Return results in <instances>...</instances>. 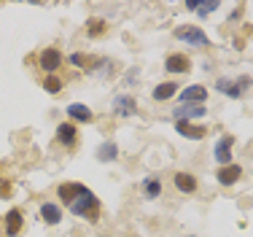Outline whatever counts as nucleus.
<instances>
[{
    "instance_id": "nucleus-1",
    "label": "nucleus",
    "mask_w": 253,
    "mask_h": 237,
    "mask_svg": "<svg viewBox=\"0 0 253 237\" xmlns=\"http://www.w3.org/2000/svg\"><path fill=\"white\" fill-rule=\"evenodd\" d=\"M70 213H76V216L86 218V221L97 224V221H100V199L86 189V191L81 194V197L76 199L73 205H70Z\"/></svg>"
},
{
    "instance_id": "nucleus-14",
    "label": "nucleus",
    "mask_w": 253,
    "mask_h": 237,
    "mask_svg": "<svg viewBox=\"0 0 253 237\" xmlns=\"http://www.w3.org/2000/svg\"><path fill=\"white\" fill-rule=\"evenodd\" d=\"M165 70L167 73H189L191 70V62H189V57H186V54H167Z\"/></svg>"
},
{
    "instance_id": "nucleus-8",
    "label": "nucleus",
    "mask_w": 253,
    "mask_h": 237,
    "mask_svg": "<svg viewBox=\"0 0 253 237\" xmlns=\"http://www.w3.org/2000/svg\"><path fill=\"white\" fill-rule=\"evenodd\" d=\"M205 113H208L205 105H191V102H186V105H178L175 111H172V119L175 121H189V119H202Z\"/></svg>"
},
{
    "instance_id": "nucleus-19",
    "label": "nucleus",
    "mask_w": 253,
    "mask_h": 237,
    "mask_svg": "<svg viewBox=\"0 0 253 237\" xmlns=\"http://www.w3.org/2000/svg\"><path fill=\"white\" fill-rule=\"evenodd\" d=\"M175 189L183 194H194L197 191V178L189 173H175Z\"/></svg>"
},
{
    "instance_id": "nucleus-7",
    "label": "nucleus",
    "mask_w": 253,
    "mask_h": 237,
    "mask_svg": "<svg viewBox=\"0 0 253 237\" xmlns=\"http://www.w3.org/2000/svg\"><path fill=\"white\" fill-rule=\"evenodd\" d=\"M232 145H234V138L232 135H224L218 143H215V162H218L221 167H226V165H232Z\"/></svg>"
},
{
    "instance_id": "nucleus-21",
    "label": "nucleus",
    "mask_w": 253,
    "mask_h": 237,
    "mask_svg": "<svg viewBox=\"0 0 253 237\" xmlns=\"http://www.w3.org/2000/svg\"><path fill=\"white\" fill-rule=\"evenodd\" d=\"M119 156V145L116 143H102L97 148V159L100 162H113Z\"/></svg>"
},
{
    "instance_id": "nucleus-23",
    "label": "nucleus",
    "mask_w": 253,
    "mask_h": 237,
    "mask_svg": "<svg viewBox=\"0 0 253 237\" xmlns=\"http://www.w3.org/2000/svg\"><path fill=\"white\" fill-rule=\"evenodd\" d=\"M62 87H65L62 78H57V76H46L43 78V89L49 95H59V92H62Z\"/></svg>"
},
{
    "instance_id": "nucleus-13",
    "label": "nucleus",
    "mask_w": 253,
    "mask_h": 237,
    "mask_svg": "<svg viewBox=\"0 0 253 237\" xmlns=\"http://www.w3.org/2000/svg\"><path fill=\"white\" fill-rule=\"evenodd\" d=\"M215 178H218L221 186H234L240 178H243V167L240 165H226V167H221L218 173H215Z\"/></svg>"
},
{
    "instance_id": "nucleus-6",
    "label": "nucleus",
    "mask_w": 253,
    "mask_h": 237,
    "mask_svg": "<svg viewBox=\"0 0 253 237\" xmlns=\"http://www.w3.org/2000/svg\"><path fill=\"white\" fill-rule=\"evenodd\" d=\"M135 111H137V102L132 95H119L116 100H113V113H116V116L129 119V116H135Z\"/></svg>"
},
{
    "instance_id": "nucleus-25",
    "label": "nucleus",
    "mask_w": 253,
    "mask_h": 237,
    "mask_svg": "<svg viewBox=\"0 0 253 237\" xmlns=\"http://www.w3.org/2000/svg\"><path fill=\"white\" fill-rule=\"evenodd\" d=\"M0 197H11V184L8 181H0Z\"/></svg>"
},
{
    "instance_id": "nucleus-20",
    "label": "nucleus",
    "mask_w": 253,
    "mask_h": 237,
    "mask_svg": "<svg viewBox=\"0 0 253 237\" xmlns=\"http://www.w3.org/2000/svg\"><path fill=\"white\" fill-rule=\"evenodd\" d=\"M175 95H178V84H172V81H165L154 89V100H159V102L170 100V97H175Z\"/></svg>"
},
{
    "instance_id": "nucleus-24",
    "label": "nucleus",
    "mask_w": 253,
    "mask_h": 237,
    "mask_svg": "<svg viewBox=\"0 0 253 237\" xmlns=\"http://www.w3.org/2000/svg\"><path fill=\"white\" fill-rule=\"evenodd\" d=\"M105 30H108V24L102 22V19H92V22L86 24V33L92 35V38H94V35H102Z\"/></svg>"
},
{
    "instance_id": "nucleus-3",
    "label": "nucleus",
    "mask_w": 253,
    "mask_h": 237,
    "mask_svg": "<svg viewBox=\"0 0 253 237\" xmlns=\"http://www.w3.org/2000/svg\"><path fill=\"white\" fill-rule=\"evenodd\" d=\"M65 62V57H62V51L59 48H54V46H49V48H43V51L38 54V65H41V70L46 73V76H51L54 70L59 68V65Z\"/></svg>"
},
{
    "instance_id": "nucleus-12",
    "label": "nucleus",
    "mask_w": 253,
    "mask_h": 237,
    "mask_svg": "<svg viewBox=\"0 0 253 237\" xmlns=\"http://www.w3.org/2000/svg\"><path fill=\"white\" fill-rule=\"evenodd\" d=\"M76 141H78V130H76L73 121H65V124L57 127V143H62V145H68V148H73Z\"/></svg>"
},
{
    "instance_id": "nucleus-10",
    "label": "nucleus",
    "mask_w": 253,
    "mask_h": 237,
    "mask_svg": "<svg viewBox=\"0 0 253 237\" xmlns=\"http://www.w3.org/2000/svg\"><path fill=\"white\" fill-rule=\"evenodd\" d=\"M105 59H97V57H89V54H81V51H73L70 54V65L78 70H97Z\"/></svg>"
},
{
    "instance_id": "nucleus-22",
    "label": "nucleus",
    "mask_w": 253,
    "mask_h": 237,
    "mask_svg": "<svg viewBox=\"0 0 253 237\" xmlns=\"http://www.w3.org/2000/svg\"><path fill=\"white\" fill-rule=\"evenodd\" d=\"M143 194H146L148 199L159 197V194H162V181L159 178H148L146 184H143Z\"/></svg>"
},
{
    "instance_id": "nucleus-5",
    "label": "nucleus",
    "mask_w": 253,
    "mask_h": 237,
    "mask_svg": "<svg viewBox=\"0 0 253 237\" xmlns=\"http://www.w3.org/2000/svg\"><path fill=\"white\" fill-rule=\"evenodd\" d=\"M245 84H248V78H240V81H232V78H218L215 89H218L221 95H226V97H232V100H237V97H243Z\"/></svg>"
},
{
    "instance_id": "nucleus-2",
    "label": "nucleus",
    "mask_w": 253,
    "mask_h": 237,
    "mask_svg": "<svg viewBox=\"0 0 253 237\" xmlns=\"http://www.w3.org/2000/svg\"><path fill=\"white\" fill-rule=\"evenodd\" d=\"M175 35L178 41H183V44H189V46H210V41H208V35L202 33L200 27H194V24H180V27H175Z\"/></svg>"
},
{
    "instance_id": "nucleus-18",
    "label": "nucleus",
    "mask_w": 253,
    "mask_h": 237,
    "mask_svg": "<svg viewBox=\"0 0 253 237\" xmlns=\"http://www.w3.org/2000/svg\"><path fill=\"white\" fill-rule=\"evenodd\" d=\"M218 5H221L218 0H200V3H197V0H189V3H186V8H189V11H197L200 16H208V14H213Z\"/></svg>"
},
{
    "instance_id": "nucleus-15",
    "label": "nucleus",
    "mask_w": 253,
    "mask_h": 237,
    "mask_svg": "<svg viewBox=\"0 0 253 237\" xmlns=\"http://www.w3.org/2000/svg\"><path fill=\"white\" fill-rule=\"evenodd\" d=\"M68 116L73 124H89L94 116H92V111H89L86 105H81V102H73V105H68Z\"/></svg>"
},
{
    "instance_id": "nucleus-9",
    "label": "nucleus",
    "mask_w": 253,
    "mask_h": 237,
    "mask_svg": "<svg viewBox=\"0 0 253 237\" xmlns=\"http://www.w3.org/2000/svg\"><path fill=\"white\" fill-rule=\"evenodd\" d=\"M178 97H180L183 105H186V102H191V105H202V102L208 100V89H205L202 84H194V87H186Z\"/></svg>"
},
{
    "instance_id": "nucleus-4",
    "label": "nucleus",
    "mask_w": 253,
    "mask_h": 237,
    "mask_svg": "<svg viewBox=\"0 0 253 237\" xmlns=\"http://www.w3.org/2000/svg\"><path fill=\"white\" fill-rule=\"evenodd\" d=\"M86 191V186L84 184H78V181H68V184H59V189H57V194H59V199H62L65 205H73L78 197H81V194Z\"/></svg>"
},
{
    "instance_id": "nucleus-11",
    "label": "nucleus",
    "mask_w": 253,
    "mask_h": 237,
    "mask_svg": "<svg viewBox=\"0 0 253 237\" xmlns=\"http://www.w3.org/2000/svg\"><path fill=\"white\" fill-rule=\"evenodd\" d=\"M175 130H178V135L189 138V141H202L208 135V127H197L191 121H175Z\"/></svg>"
},
{
    "instance_id": "nucleus-16",
    "label": "nucleus",
    "mask_w": 253,
    "mask_h": 237,
    "mask_svg": "<svg viewBox=\"0 0 253 237\" xmlns=\"http://www.w3.org/2000/svg\"><path fill=\"white\" fill-rule=\"evenodd\" d=\"M22 224H25V218H22V210H8L5 213V235L8 237H16L22 232Z\"/></svg>"
},
{
    "instance_id": "nucleus-17",
    "label": "nucleus",
    "mask_w": 253,
    "mask_h": 237,
    "mask_svg": "<svg viewBox=\"0 0 253 237\" xmlns=\"http://www.w3.org/2000/svg\"><path fill=\"white\" fill-rule=\"evenodd\" d=\"M41 218H43L49 227H57V224L62 221V208L54 205V202H43L41 205Z\"/></svg>"
}]
</instances>
